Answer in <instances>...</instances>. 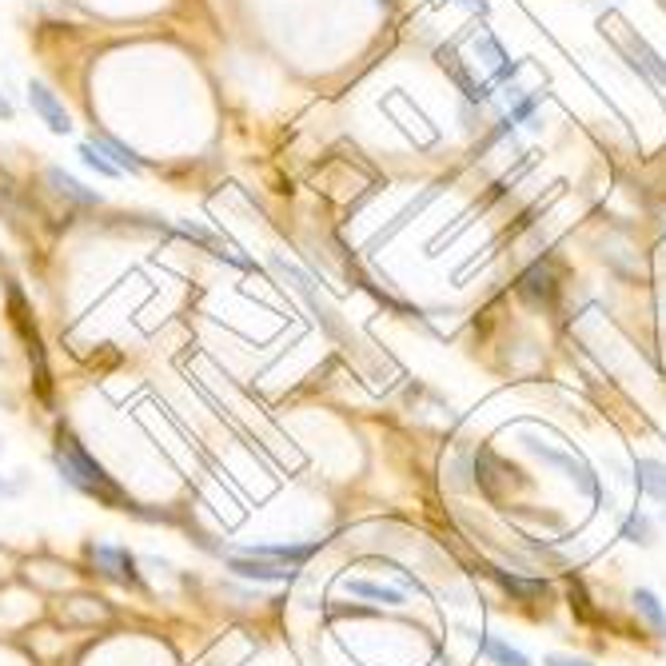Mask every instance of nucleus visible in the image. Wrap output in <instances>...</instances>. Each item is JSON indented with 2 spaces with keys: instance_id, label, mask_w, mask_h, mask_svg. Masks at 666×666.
<instances>
[{
  "instance_id": "f257e3e1",
  "label": "nucleus",
  "mask_w": 666,
  "mask_h": 666,
  "mask_svg": "<svg viewBox=\"0 0 666 666\" xmlns=\"http://www.w3.org/2000/svg\"><path fill=\"white\" fill-rule=\"evenodd\" d=\"M56 471H60L64 483H72L76 491H84V495L108 503L112 511H136V507L128 503V495L116 487V479H112L68 431H60V439H56Z\"/></svg>"
},
{
  "instance_id": "f03ea898",
  "label": "nucleus",
  "mask_w": 666,
  "mask_h": 666,
  "mask_svg": "<svg viewBox=\"0 0 666 666\" xmlns=\"http://www.w3.org/2000/svg\"><path fill=\"white\" fill-rule=\"evenodd\" d=\"M268 268H272V272H280V276H284V280H288V284L300 292V300L312 308V316H316V320L328 328V335H335V339H347L343 320L335 316L332 304H324V300H320V292H316V284H312V276H308L304 268H296V264H292V260H284V256H268Z\"/></svg>"
},
{
  "instance_id": "7ed1b4c3",
  "label": "nucleus",
  "mask_w": 666,
  "mask_h": 666,
  "mask_svg": "<svg viewBox=\"0 0 666 666\" xmlns=\"http://www.w3.org/2000/svg\"><path fill=\"white\" fill-rule=\"evenodd\" d=\"M523 447L531 451V455H539L543 463H551V467H559V471H567V479L571 483H579L583 491H599V483H595V475H591V467L583 463V459H575V455H567V451H559V447H551V443H543L539 435H523Z\"/></svg>"
},
{
  "instance_id": "20e7f679",
  "label": "nucleus",
  "mask_w": 666,
  "mask_h": 666,
  "mask_svg": "<svg viewBox=\"0 0 666 666\" xmlns=\"http://www.w3.org/2000/svg\"><path fill=\"white\" fill-rule=\"evenodd\" d=\"M28 104H32V112L40 116V124H44L52 136H68V132H72V116H68L64 100H60L44 80H28Z\"/></svg>"
},
{
  "instance_id": "39448f33",
  "label": "nucleus",
  "mask_w": 666,
  "mask_h": 666,
  "mask_svg": "<svg viewBox=\"0 0 666 666\" xmlns=\"http://www.w3.org/2000/svg\"><path fill=\"white\" fill-rule=\"evenodd\" d=\"M44 184L52 188V196H60V200H68V204H76V208H100L104 204V196L96 192V188H84L72 172H64L60 164H48L44 168Z\"/></svg>"
},
{
  "instance_id": "423d86ee",
  "label": "nucleus",
  "mask_w": 666,
  "mask_h": 666,
  "mask_svg": "<svg viewBox=\"0 0 666 666\" xmlns=\"http://www.w3.org/2000/svg\"><path fill=\"white\" fill-rule=\"evenodd\" d=\"M228 571L240 575V579H252V583H292V579H296V567H292V563L252 559V555H232V559H228Z\"/></svg>"
},
{
  "instance_id": "0eeeda50",
  "label": "nucleus",
  "mask_w": 666,
  "mask_h": 666,
  "mask_svg": "<svg viewBox=\"0 0 666 666\" xmlns=\"http://www.w3.org/2000/svg\"><path fill=\"white\" fill-rule=\"evenodd\" d=\"M92 563L112 579V583H124V587H140V575H136V559L124 551V547H88Z\"/></svg>"
},
{
  "instance_id": "6e6552de",
  "label": "nucleus",
  "mask_w": 666,
  "mask_h": 666,
  "mask_svg": "<svg viewBox=\"0 0 666 666\" xmlns=\"http://www.w3.org/2000/svg\"><path fill=\"white\" fill-rule=\"evenodd\" d=\"M92 140H96V148L120 168V176H124V172H128V176H144V160H140L132 148H124V144L112 140V136H92Z\"/></svg>"
},
{
  "instance_id": "1a4fd4ad",
  "label": "nucleus",
  "mask_w": 666,
  "mask_h": 666,
  "mask_svg": "<svg viewBox=\"0 0 666 666\" xmlns=\"http://www.w3.org/2000/svg\"><path fill=\"white\" fill-rule=\"evenodd\" d=\"M635 475H639V487H643L655 503H666V463H659V459H639Z\"/></svg>"
},
{
  "instance_id": "9d476101",
  "label": "nucleus",
  "mask_w": 666,
  "mask_h": 666,
  "mask_svg": "<svg viewBox=\"0 0 666 666\" xmlns=\"http://www.w3.org/2000/svg\"><path fill=\"white\" fill-rule=\"evenodd\" d=\"M491 575H495L499 587H503L507 595H515V599H539V595L551 591L547 579H519V575H507V571H499V567H491Z\"/></svg>"
},
{
  "instance_id": "9b49d317",
  "label": "nucleus",
  "mask_w": 666,
  "mask_h": 666,
  "mask_svg": "<svg viewBox=\"0 0 666 666\" xmlns=\"http://www.w3.org/2000/svg\"><path fill=\"white\" fill-rule=\"evenodd\" d=\"M635 611L651 623V631H655L659 639H666V611H663V603H659V595H655L651 587H639V591H635Z\"/></svg>"
},
{
  "instance_id": "f8f14e48",
  "label": "nucleus",
  "mask_w": 666,
  "mask_h": 666,
  "mask_svg": "<svg viewBox=\"0 0 666 666\" xmlns=\"http://www.w3.org/2000/svg\"><path fill=\"white\" fill-rule=\"evenodd\" d=\"M627 36H631V52H635V60H631V64H635V68H647L659 84H666V60L663 56H659V52H655L643 36H635V32H627Z\"/></svg>"
},
{
  "instance_id": "ddd939ff",
  "label": "nucleus",
  "mask_w": 666,
  "mask_h": 666,
  "mask_svg": "<svg viewBox=\"0 0 666 666\" xmlns=\"http://www.w3.org/2000/svg\"><path fill=\"white\" fill-rule=\"evenodd\" d=\"M479 651L495 666H531V659H527L523 651H515L511 643H503V639H495V635H487V639L479 643Z\"/></svg>"
},
{
  "instance_id": "4468645a",
  "label": "nucleus",
  "mask_w": 666,
  "mask_h": 666,
  "mask_svg": "<svg viewBox=\"0 0 666 666\" xmlns=\"http://www.w3.org/2000/svg\"><path fill=\"white\" fill-rule=\"evenodd\" d=\"M347 591L363 595V599H375V603H387V607H403V591H395V587H379V583H367V579H347Z\"/></svg>"
},
{
  "instance_id": "2eb2a0df",
  "label": "nucleus",
  "mask_w": 666,
  "mask_h": 666,
  "mask_svg": "<svg viewBox=\"0 0 666 666\" xmlns=\"http://www.w3.org/2000/svg\"><path fill=\"white\" fill-rule=\"evenodd\" d=\"M76 156H80V160H84L96 176H108V180H112V176H120V168H116V164H112V160L96 148V140H80V144H76Z\"/></svg>"
},
{
  "instance_id": "dca6fc26",
  "label": "nucleus",
  "mask_w": 666,
  "mask_h": 666,
  "mask_svg": "<svg viewBox=\"0 0 666 666\" xmlns=\"http://www.w3.org/2000/svg\"><path fill=\"white\" fill-rule=\"evenodd\" d=\"M627 543H635V547H651L655 543V527H651V519L647 515H627V523H623V531H619Z\"/></svg>"
},
{
  "instance_id": "f3484780",
  "label": "nucleus",
  "mask_w": 666,
  "mask_h": 666,
  "mask_svg": "<svg viewBox=\"0 0 666 666\" xmlns=\"http://www.w3.org/2000/svg\"><path fill=\"white\" fill-rule=\"evenodd\" d=\"M539 100H543V96H539V92H531V96H523V100H519V104H511V116H507V120H511V124H527V120H531V116H535V108H539Z\"/></svg>"
},
{
  "instance_id": "a211bd4d",
  "label": "nucleus",
  "mask_w": 666,
  "mask_h": 666,
  "mask_svg": "<svg viewBox=\"0 0 666 666\" xmlns=\"http://www.w3.org/2000/svg\"><path fill=\"white\" fill-rule=\"evenodd\" d=\"M543 666H595V663H591V659H579V655H559V651H555V655L543 659Z\"/></svg>"
},
{
  "instance_id": "6ab92c4d",
  "label": "nucleus",
  "mask_w": 666,
  "mask_h": 666,
  "mask_svg": "<svg viewBox=\"0 0 666 666\" xmlns=\"http://www.w3.org/2000/svg\"><path fill=\"white\" fill-rule=\"evenodd\" d=\"M519 68H523L519 60H511V64H499V68H495V76H491V84H507V80H515V76H519Z\"/></svg>"
},
{
  "instance_id": "aec40b11",
  "label": "nucleus",
  "mask_w": 666,
  "mask_h": 666,
  "mask_svg": "<svg viewBox=\"0 0 666 666\" xmlns=\"http://www.w3.org/2000/svg\"><path fill=\"white\" fill-rule=\"evenodd\" d=\"M12 116H16V108H12V100H8V96H4V92H0V120H4V124H8V120H12Z\"/></svg>"
},
{
  "instance_id": "412c9836",
  "label": "nucleus",
  "mask_w": 666,
  "mask_h": 666,
  "mask_svg": "<svg viewBox=\"0 0 666 666\" xmlns=\"http://www.w3.org/2000/svg\"><path fill=\"white\" fill-rule=\"evenodd\" d=\"M16 491H20L16 483H4V479H0V495H16Z\"/></svg>"
}]
</instances>
